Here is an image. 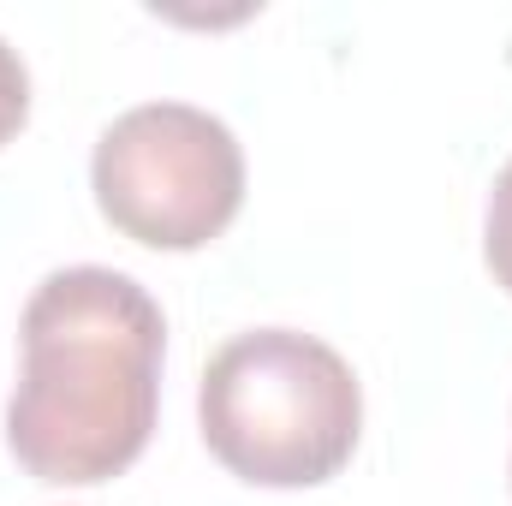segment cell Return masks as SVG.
Here are the masks:
<instances>
[{"instance_id":"6da1fadb","label":"cell","mask_w":512,"mask_h":506,"mask_svg":"<svg viewBox=\"0 0 512 506\" xmlns=\"http://www.w3.org/2000/svg\"><path fill=\"white\" fill-rule=\"evenodd\" d=\"M24 370L6 399V447L36 483L84 489L131 471L161 411V304L120 268H54L18 322Z\"/></svg>"},{"instance_id":"5b68a950","label":"cell","mask_w":512,"mask_h":506,"mask_svg":"<svg viewBox=\"0 0 512 506\" xmlns=\"http://www.w3.org/2000/svg\"><path fill=\"white\" fill-rule=\"evenodd\" d=\"M24 120H30V72H24L18 48H6V36H0V149L24 131Z\"/></svg>"},{"instance_id":"7a4b0ae2","label":"cell","mask_w":512,"mask_h":506,"mask_svg":"<svg viewBox=\"0 0 512 506\" xmlns=\"http://www.w3.org/2000/svg\"><path fill=\"white\" fill-rule=\"evenodd\" d=\"M209 453L256 489H316L340 477L364 435V387L352 364L298 328L233 334L197 387Z\"/></svg>"},{"instance_id":"3957f363","label":"cell","mask_w":512,"mask_h":506,"mask_svg":"<svg viewBox=\"0 0 512 506\" xmlns=\"http://www.w3.org/2000/svg\"><path fill=\"white\" fill-rule=\"evenodd\" d=\"M96 209L149 251H203L245 209V149L191 102L126 108L90 155Z\"/></svg>"},{"instance_id":"277c9868","label":"cell","mask_w":512,"mask_h":506,"mask_svg":"<svg viewBox=\"0 0 512 506\" xmlns=\"http://www.w3.org/2000/svg\"><path fill=\"white\" fill-rule=\"evenodd\" d=\"M483 262L495 274V286L512 292V155L507 167L495 173V191H489V221H483Z\"/></svg>"}]
</instances>
